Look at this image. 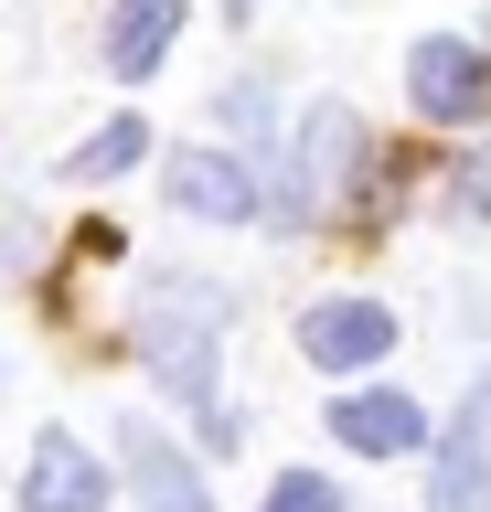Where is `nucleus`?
Segmentation results:
<instances>
[{"mask_svg": "<svg viewBox=\"0 0 491 512\" xmlns=\"http://www.w3.org/2000/svg\"><path fill=\"white\" fill-rule=\"evenodd\" d=\"M406 96H417V118L470 128L491 107V54H481V43H459V32H427L417 54H406Z\"/></svg>", "mask_w": 491, "mask_h": 512, "instance_id": "nucleus-3", "label": "nucleus"}, {"mask_svg": "<svg viewBox=\"0 0 491 512\" xmlns=\"http://www.w3.org/2000/svg\"><path fill=\"white\" fill-rule=\"evenodd\" d=\"M171 203H182V214H203V224H246V214H267V192L257 182H246V160H235V150H203V139H193V150H171Z\"/></svg>", "mask_w": 491, "mask_h": 512, "instance_id": "nucleus-8", "label": "nucleus"}, {"mask_svg": "<svg viewBox=\"0 0 491 512\" xmlns=\"http://www.w3.org/2000/svg\"><path fill=\"white\" fill-rule=\"evenodd\" d=\"M171 32H182V0H118V11H107V64H118V86H139V75L171 54Z\"/></svg>", "mask_w": 491, "mask_h": 512, "instance_id": "nucleus-10", "label": "nucleus"}, {"mask_svg": "<svg viewBox=\"0 0 491 512\" xmlns=\"http://www.w3.org/2000/svg\"><path fill=\"white\" fill-rule=\"evenodd\" d=\"M299 352H310L321 374H363V363L395 352V310L385 299H321V310L299 320Z\"/></svg>", "mask_w": 491, "mask_h": 512, "instance_id": "nucleus-7", "label": "nucleus"}, {"mask_svg": "<svg viewBox=\"0 0 491 512\" xmlns=\"http://www.w3.org/2000/svg\"><path fill=\"white\" fill-rule=\"evenodd\" d=\"M139 160H150V128H139V118H107L97 139L65 160V182H118V171H139Z\"/></svg>", "mask_w": 491, "mask_h": 512, "instance_id": "nucleus-11", "label": "nucleus"}, {"mask_svg": "<svg viewBox=\"0 0 491 512\" xmlns=\"http://www.w3.org/2000/svg\"><path fill=\"white\" fill-rule=\"evenodd\" d=\"M267 512H353V502H342V480H321V470H278L267 480Z\"/></svg>", "mask_w": 491, "mask_h": 512, "instance_id": "nucleus-12", "label": "nucleus"}, {"mask_svg": "<svg viewBox=\"0 0 491 512\" xmlns=\"http://www.w3.org/2000/svg\"><path fill=\"white\" fill-rule=\"evenodd\" d=\"M449 203H459V214H491V150H481V160H459V182H449Z\"/></svg>", "mask_w": 491, "mask_h": 512, "instance_id": "nucleus-13", "label": "nucleus"}, {"mask_svg": "<svg viewBox=\"0 0 491 512\" xmlns=\"http://www.w3.org/2000/svg\"><path fill=\"white\" fill-rule=\"evenodd\" d=\"M139 363L182 395V406H214V363H225V299L203 278H150L139 288Z\"/></svg>", "mask_w": 491, "mask_h": 512, "instance_id": "nucleus-1", "label": "nucleus"}, {"mask_svg": "<svg viewBox=\"0 0 491 512\" xmlns=\"http://www.w3.org/2000/svg\"><path fill=\"white\" fill-rule=\"evenodd\" d=\"M363 171H374V160H363V118L331 96V107H310V128H299V160H289V182H278V203H267V214H278V224H321L331 203L363 182Z\"/></svg>", "mask_w": 491, "mask_h": 512, "instance_id": "nucleus-2", "label": "nucleus"}, {"mask_svg": "<svg viewBox=\"0 0 491 512\" xmlns=\"http://www.w3.org/2000/svg\"><path fill=\"white\" fill-rule=\"evenodd\" d=\"M22 512H107V459L75 427H43L22 459Z\"/></svg>", "mask_w": 491, "mask_h": 512, "instance_id": "nucleus-6", "label": "nucleus"}, {"mask_svg": "<svg viewBox=\"0 0 491 512\" xmlns=\"http://www.w3.org/2000/svg\"><path fill=\"white\" fill-rule=\"evenodd\" d=\"M427 512H491V384H470L459 427L427 448Z\"/></svg>", "mask_w": 491, "mask_h": 512, "instance_id": "nucleus-4", "label": "nucleus"}, {"mask_svg": "<svg viewBox=\"0 0 491 512\" xmlns=\"http://www.w3.org/2000/svg\"><path fill=\"white\" fill-rule=\"evenodd\" d=\"M118 480H129V502H139V512H214L203 470L161 438V427H139V416H118Z\"/></svg>", "mask_w": 491, "mask_h": 512, "instance_id": "nucleus-5", "label": "nucleus"}, {"mask_svg": "<svg viewBox=\"0 0 491 512\" xmlns=\"http://www.w3.org/2000/svg\"><path fill=\"white\" fill-rule=\"evenodd\" d=\"M331 438L353 448V459H406V448H427V416L406 395H342L331 406Z\"/></svg>", "mask_w": 491, "mask_h": 512, "instance_id": "nucleus-9", "label": "nucleus"}, {"mask_svg": "<svg viewBox=\"0 0 491 512\" xmlns=\"http://www.w3.org/2000/svg\"><path fill=\"white\" fill-rule=\"evenodd\" d=\"M235 11H257V0H235Z\"/></svg>", "mask_w": 491, "mask_h": 512, "instance_id": "nucleus-14", "label": "nucleus"}]
</instances>
